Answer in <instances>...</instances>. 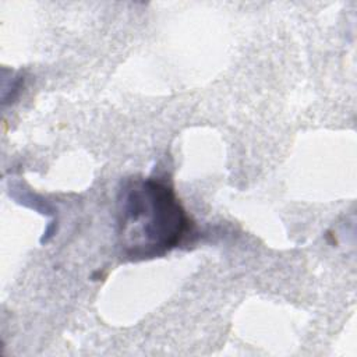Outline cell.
<instances>
[{"label":"cell","mask_w":357,"mask_h":357,"mask_svg":"<svg viewBox=\"0 0 357 357\" xmlns=\"http://www.w3.org/2000/svg\"><path fill=\"white\" fill-rule=\"evenodd\" d=\"M191 231V222L174 190L163 180L130 178L117 194V237L132 261L160 257Z\"/></svg>","instance_id":"obj_1"}]
</instances>
